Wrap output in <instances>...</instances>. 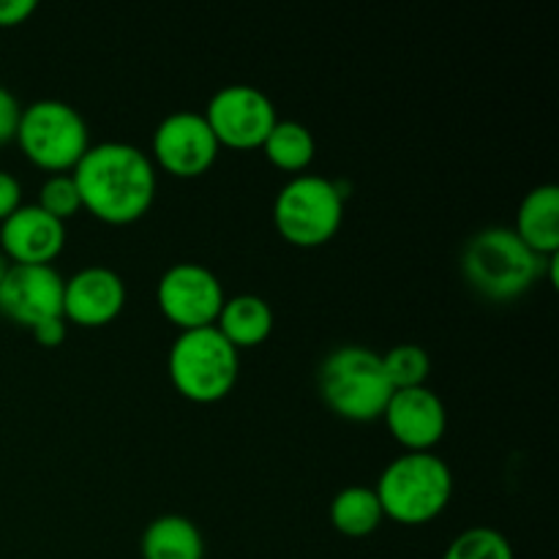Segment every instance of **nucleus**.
Returning a JSON list of instances; mask_svg holds the SVG:
<instances>
[{
    "instance_id": "11",
    "label": "nucleus",
    "mask_w": 559,
    "mask_h": 559,
    "mask_svg": "<svg viewBox=\"0 0 559 559\" xmlns=\"http://www.w3.org/2000/svg\"><path fill=\"white\" fill-rule=\"evenodd\" d=\"M63 284L52 265H11L0 284V314L22 328L63 317Z\"/></svg>"
},
{
    "instance_id": "6",
    "label": "nucleus",
    "mask_w": 559,
    "mask_h": 559,
    "mask_svg": "<svg viewBox=\"0 0 559 559\" xmlns=\"http://www.w3.org/2000/svg\"><path fill=\"white\" fill-rule=\"evenodd\" d=\"M16 142L31 164L60 175L71 173L91 147L87 123L71 104L58 98H41L22 107Z\"/></svg>"
},
{
    "instance_id": "22",
    "label": "nucleus",
    "mask_w": 559,
    "mask_h": 559,
    "mask_svg": "<svg viewBox=\"0 0 559 559\" xmlns=\"http://www.w3.org/2000/svg\"><path fill=\"white\" fill-rule=\"evenodd\" d=\"M36 205L63 224H66V218L76 216L82 207V200H80V191H76V183H74V178H71V173L49 175V178L44 180L41 191H38Z\"/></svg>"
},
{
    "instance_id": "17",
    "label": "nucleus",
    "mask_w": 559,
    "mask_h": 559,
    "mask_svg": "<svg viewBox=\"0 0 559 559\" xmlns=\"http://www.w3.org/2000/svg\"><path fill=\"white\" fill-rule=\"evenodd\" d=\"M140 549L142 559H202L205 540L191 519L164 513L147 524Z\"/></svg>"
},
{
    "instance_id": "20",
    "label": "nucleus",
    "mask_w": 559,
    "mask_h": 559,
    "mask_svg": "<svg viewBox=\"0 0 559 559\" xmlns=\"http://www.w3.org/2000/svg\"><path fill=\"white\" fill-rule=\"evenodd\" d=\"M382 369L393 391L426 385L431 374V358L420 344H396L382 355Z\"/></svg>"
},
{
    "instance_id": "19",
    "label": "nucleus",
    "mask_w": 559,
    "mask_h": 559,
    "mask_svg": "<svg viewBox=\"0 0 559 559\" xmlns=\"http://www.w3.org/2000/svg\"><path fill=\"white\" fill-rule=\"evenodd\" d=\"M265 158L273 167L284 169V173L304 175V169L314 162L317 142L314 134L306 129L298 120H278L271 129V134L262 142Z\"/></svg>"
},
{
    "instance_id": "14",
    "label": "nucleus",
    "mask_w": 559,
    "mask_h": 559,
    "mask_svg": "<svg viewBox=\"0 0 559 559\" xmlns=\"http://www.w3.org/2000/svg\"><path fill=\"white\" fill-rule=\"evenodd\" d=\"M66 246V224L38 205H22L0 222V251L11 265H52Z\"/></svg>"
},
{
    "instance_id": "12",
    "label": "nucleus",
    "mask_w": 559,
    "mask_h": 559,
    "mask_svg": "<svg viewBox=\"0 0 559 559\" xmlns=\"http://www.w3.org/2000/svg\"><path fill=\"white\" fill-rule=\"evenodd\" d=\"M382 418H385L393 440L407 453L431 451L448 429L445 404L426 385L393 391Z\"/></svg>"
},
{
    "instance_id": "7",
    "label": "nucleus",
    "mask_w": 559,
    "mask_h": 559,
    "mask_svg": "<svg viewBox=\"0 0 559 559\" xmlns=\"http://www.w3.org/2000/svg\"><path fill=\"white\" fill-rule=\"evenodd\" d=\"M344 222V194L322 175H295L273 202V224L287 243L317 249L338 233Z\"/></svg>"
},
{
    "instance_id": "15",
    "label": "nucleus",
    "mask_w": 559,
    "mask_h": 559,
    "mask_svg": "<svg viewBox=\"0 0 559 559\" xmlns=\"http://www.w3.org/2000/svg\"><path fill=\"white\" fill-rule=\"evenodd\" d=\"M513 233L540 257L559 254V189L555 183L527 191L516 211Z\"/></svg>"
},
{
    "instance_id": "21",
    "label": "nucleus",
    "mask_w": 559,
    "mask_h": 559,
    "mask_svg": "<svg viewBox=\"0 0 559 559\" xmlns=\"http://www.w3.org/2000/svg\"><path fill=\"white\" fill-rule=\"evenodd\" d=\"M442 559H516V555L500 530L469 527L451 540Z\"/></svg>"
},
{
    "instance_id": "23",
    "label": "nucleus",
    "mask_w": 559,
    "mask_h": 559,
    "mask_svg": "<svg viewBox=\"0 0 559 559\" xmlns=\"http://www.w3.org/2000/svg\"><path fill=\"white\" fill-rule=\"evenodd\" d=\"M22 104L16 102L14 93L9 87L0 85V145L11 142L16 136V126H20Z\"/></svg>"
},
{
    "instance_id": "24",
    "label": "nucleus",
    "mask_w": 559,
    "mask_h": 559,
    "mask_svg": "<svg viewBox=\"0 0 559 559\" xmlns=\"http://www.w3.org/2000/svg\"><path fill=\"white\" fill-rule=\"evenodd\" d=\"M22 207V186L11 173L0 169V222L11 216V213Z\"/></svg>"
},
{
    "instance_id": "1",
    "label": "nucleus",
    "mask_w": 559,
    "mask_h": 559,
    "mask_svg": "<svg viewBox=\"0 0 559 559\" xmlns=\"http://www.w3.org/2000/svg\"><path fill=\"white\" fill-rule=\"evenodd\" d=\"M82 207L104 224H134L156 200V167L129 142L91 145L71 169Z\"/></svg>"
},
{
    "instance_id": "13",
    "label": "nucleus",
    "mask_w": 559,
    "mask_h": 559,
    "mask_svg": "<svg viewBox=\"0 0 559 559\" xmlns=\"http://www.w3.org/2000/svg\"><path fill=\"white\" fill-rule=\"evenodd\" d=\"M126 306V284L118 271L104 265H87L66 278L63 320L82 328H104Z\"/></svg>"
},
{
    "instance_id": "25",
    "label": "nucleus",
    "mask_w": 559,
    "mask_h": 559,
    "mask_svg": "<svg viewBox=\"0 0 559 559\" xmlns=\"http://www.w3.org/2000/svg\"><path fill=\"white\" fill-rule=\"evenodd\" d=\"M36 0H0V27H16L36 14Z\"/></svg>"
},
{
    "instance_id": "2",
    "label": "nucleus",
    "mask_w": 559,
    "mask_h": 559,
    "mask_svg": "<svg viewBox=\"0 0 559 559\" xmlns=\"http://www.w3.org/2000/svg\"><path fill=\"white\" fill-rule=\"evenodd\" d=\"M317 385L328 409L353 424L380 420L393 393L382 369V355L364 344L333 349L317 371Z\"/></svg>"
},
{
    "instance_id": "27",
    "label": "nucleus",
    "mask_w": 559,
    "mask_h": 559,
    "mask_svg": "<svg viewBox=\"0 0 559 559\" xmlns=\"http://www.w3.org/2000/svg\"><path fill=\"white\" fill-rule=\"evenodd\" d=\"M9 267H11L9 257H5L3 251H0V284H3V278H5V273H9Z\"/></svg>"
},
{
    "instance_id": "4",
    "label": "nucleus",
    "mask_w": 559,
    "mask_h": 559,
    "mask_svg": "<svg viewBox=\"0 0 559 559\" xmlns=\"http://www.w3.org/2000/svg\"><path fill=\"white\" fill-rule=\"evenodd\" d=\"M374 491L385 519L418 527L435 522L448 508L453 497V473L435 451H404L382 469Z\"/></svg>"
},
{
    "instance_id": "3",
    "label": "nucleus",
    "mask_w": 559,
    "mask_h": 559,
    "mask_svg": "<svg viewBox=\"0 0 559 559\" xmlns=\"http://www.w3.org/2000/svg\"><path fill=\"white\" fill-rule=\"evenodd\" d=\"M546 257L535 254L511 227H489L467 240L462 276L489 300H513L544 276Z\"/></svg>"
},
{
    "instance_id": "5",
    "label": "nucleus",
    "mask_w": 559,
    "mask_h": 559,
    "mask_svg": "<svg viewBox=\"0 0 559 559\" xmlns=\"http://www.w3.org/2000/svg\"><path fill=\"white\" fill-rule=\"evenodd\" d=\"M175 391L194 404H216L233 393L240 374V355L216 325L180 331L167 355Z\"/></svg>"
},
{
    "instance_id": "16",
    "label": "nucleus",
    "mask_w": 559,
    "mask_h": 559,
    "mask_svg": "<svg viewBox=\"0 0 559 559\" xmlns=\"http://www.w3.org/2000/svg\"><path fill=\"white\" fill-rule=\"evenodd\" d=\"M216 328L235 349L260 347L273 333V309L260 295H235L224 300Z\"/></svg>"
},
{
    "instance_id": "8",
    "label": "nucleus",
    "mask_w": 559,
    "mask_h": 559,
    "mask_svg": "<svg viewBox=\"0 0 559 559\" xmlns=\"http://www.w3.org/2000/svg\"><path fill=\"white\" fill-rule=\"evenodd\" d=\"M202 115L216 134L218 145L233 147V151L262 147L265 136L278 123L276 104L254 85L218 87Z\"/></svg>"
},
{
    "instance_id": "10",
    "label": "nucleus",
    "mask_w": 559,
    "mask_h": 559,
    "mask_svg": "<svg viewBox=\"0 0 559 559\" xmlns=\"http://www.w3.org/2000/svg\"><path fill=\"white\" fill-rule=\"evenodd\" d=\"M218 145L216 134L207 126L205 115L178 109L167 115L153 131V156L158 167L175 178H200L216 164Z\"/></svg>"
},
{
    "instance_id": "26",
    "label": "nucleus",
    "mask_w": 559,
    "mask_h": 559,
    "mask_svg": "<svg viewBox=\"0 0 559 559\" xmlns=\"http://www.w3.org/2000/svg\"><path fill=\"white\" fill-rule=\"evenodd\" d=\"M31 333L36 338V344L55 349L66 342V320L63 317H52V320H44L36 328H31Z\"/></svg>"
},
{
    "instance_id": "9",
    "label": "nucleus",
    "mask_w": 559,
    "mask_h": 559,
    "mask_svg": "<svg viewBox=\"0 0 559 559\" xmlns=\"http://www.w3.org/2000/svg\"><path fill=\"white\" fill-rule=\"evenodd\" d=\"M224 300L227 298L218 276L200 262H175L158 278V309L180 331L216 325Z\"/></svg>"
},
{
    "instance_id": "18",
    "label": "nucleus",
    "mask_w": 559,
    "mask_h": 559,
    "mask_svg": "<svg viewBox=\"0 0 559 559\" xmlns=\"http://www.w3.org/2000/svg\"><path fill=\"white\" fill-rule=\"evenodd\" d=\"M382 519H385V513L377 500V491L369 486H347L331 502L333 530L347 535V538H366L374 530H380Z\"/></svg>"
}]
</instances>
